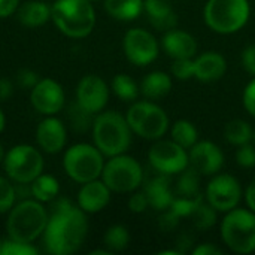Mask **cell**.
<instances>
[{"label":"cell","mask_w":255,"mask_h":255,"mask_svg":"<svg viewBox=\"0 0 255 255\" xmlns=\"http://www.w3.org/2000/svg\"><path fill=\"white\" fill-rule=\"evenodd\" d=\"M87 232L85 212L67 199H58L52 203V215L43 232V244L49 254H73L81 248Z\"/></svg>","instance_id":"cell-1"},{"label":"cell","mask_w":255,"mask_h":255,"mask_svg":"<svg viewBox=\"0 0 255 255\" xmlns=\"http://www.w3.org/2000/svg\"><path fill=\"white\" fill-rule=\"evenodd\" d=\"M131 133L133 130L130 128L126 117L114 111L102 112L93 123L94 145L108 157L124 154L130 148Z\"/></svg>","instance_id":"cell-2"},{"label":"cell","mask_w":255,"mask_h":255,"mask_svg":"<svg viewBox=\"0 0 255 255\" xmlns=\"http://www.w3.org/2000/svg\"><path fill=\"white\" fill-rule=\"evenodd\" d=\"M51 19L69 37H85L96 25V12L90 0H55Z\"/></svg>","instance_id":"cell-3"},{"label":"cell","mask_w":255,"mask_h":255,"mask_svg":"<svg viewBox=\"0 0 255 255\" xmlns=\"http://www.w3.org/2000/svg\"><path fill=\"white\" fill-rule=\"evenodd\" d=\"M48 220L46 211L40 202L36 199L21 200L10 209L6 221V232L13 241L31 244L45 232Z\"/></svg>","instance_id":"cell-4"},{"label":"cell","mask_w":255,"mask_h":255,"mask_svg":"<svg viewBox=\"0 0 255 255\" xmlns=\"http://www.w3.org/2000/svg\"><path fill=\"white\" fill-rule=\"evenodd\" d=\"M250 13L248 0H208L203 9L206 25L220 34H232L244 28Z\"/></svg>","instance_id":"cell-5"},{"label":"cell","mask_w":255,"mask_h":255,"mask_svg":"<svg viewBox=\"0 0 255 255\" xmlns=\"http://www.w3.org/2000/svg\"><path fill=\"white\" fill-rule=\"evenodd\" d=\"M221 238L229 250L236 254L255 251V212L235 208L227 212L221 223Z\"/></svg>","instance_id":"cell-6"},{"label":"cell","mask_w":255,"mask_h":255,"mask_svg":"<svg viewBox=\"0 0 255 255\" xmlns=\"http://www.w3.org/2000/svg\"><path fill=\"white\" fill-rule=\"evenodd\" d=\"M63 166L69 178H72L75 182L85 184L102 176L105 161L103 154L97 146L76 143L66 151Z\"/></svg>","instance_id":"cell-7"},{"label":"cell","mask_w":255,"mask_h":255,"mask_svg":"<svg viewBox=\"0 0 255 255\" xmlns=\"http://www.w3.org/2000/svg\"><path fill=\"white\" fill-rule=\"evenodd\" d=\"M126 120L133 133L148 140H157L169 130L167 114L149 100L134 102L128 108Z\"/></svg>","instance_id":"cell-8"},{"label":"cell","mask_w":255,"mask_h":255,"mask_svg":"<svg viewBox=\"0 0 255 255\" xmlns=\"http://www.w3.org/2000/svg\"><path fill=\"white\" fill-rule=\"evenodd\" d=\"M102 181L115 193H131L143 182V170L137 160L130 155H115L105 164Z\"/></svg>","instance_id":"cell-9"},{"label":"cell","mask_w":255,"mask_h":255,"mask_svg":"<svg viewBox=\"0 0 255 255\" xmlns=\"http://www.w3.org/2000/svg\"><path fill=\"white\" fill-rule=\"evenodd\" d=\"M6 175L15 182H33L43 172V158L31 145H16L4 155Z\"/></svg>","instance_id":"cell-10"},{"label":"cell","mask_w":255,"mask_h":255,"mask_svg":"<svg viewBox=\"0 0 255 255\" xmlns=\"http://www.w3.org/2000/svg\"><path fill=\"white\" fill-rule=\"evenodd\" d=\"M148 160L155 172L178 175L188 167V152L173 140H158L148 152Z\"/></svg>","instance_id":"cell-11"},{"label":"cell","mask_w":255,"mask_h":255,"mask_svg":"<svg viewBox=\"0 0 255 255\" xmlns=\"http://www.w3.org/2000/svg\"><path fill=\"white\" fill-rule=\"evenodd\" d=\"M209 205H212L218 212H229L242 200V187L239 181L227 173L214 175L206 187V196Z\"/></svg>","instance_id":"cell-12"},{"label":"cell","mask_w":255,"mask_h":255,"mask_svg":"<svg viewBox=\"0 0 255 255\" xmlns=\"http://www.w3.org/2000/svg\"><path fill=\"white\" fill-rule=\"evenodd\" d=\"M127 60L136 66H148L158 57L157 39L143 28H130L123 39Z\"/></svg>","instance_id":"cell-13"},{"label":"cell","mask_w":255,"mask_h":255,"mask_svg":"<svg viewBox=\"0 0 255 255\" xmlns=\"http://www.w3.org/2000/svg\"><path fill=\"white\" fill-rule=\"evenodd\" d=\"M64 91L63 87L54 79H40L30 94V102L33 108L43 115H55L64 106Z\"/></svg>","instance_id":"cell-14"},{"label":"cell","mask_w":255,"mask_h":255,"mask_svg":"<svg viewBox=\"0 0 255 255\" xmlns=\"http://www.w3.org/2000/svg\"><path fill=\"white\" fill-rule=\"evenodd\" d=\"M188 161L202 176H214L224 166V154L217 143L202 140L190 148Z\"/></svg>","instance_id":"cell-15"},{"label":"cell","mask_w":255,"mask_h":255,"mask_svg":"<svg viewBox=\"0 0 255 255\" xmlns=\"http://www.w3.org/2000/svg\"><path fill=\"white\" fill-rule=\"evenodd\" d=\"M109 100V88L97 75L84 76L76 88V102L91 114L103 111Z\"/></svg>","instance_id":"cell-16"},{"label":"cell","mask_w":255,"mask_h":255,"mask_svg":"<svg viewBox=\"0 0 255 255\" xmlns=\"http://www.w3.org/2000/svg\"><path fill=\"white\" fill-rule=\"evenodd\" d=\"M161 46L164 52L176 58H194L197 52V40L193 34L188 31L179 30V28H170L164 33L161 39Z\"/></svg>","instance_id":"cell-17"},{"label":"cell","mask_w":255,"mask_h":255,"mask_svg":"<svg viewBox=\"0 0 255 255\" xmlns=\"http://www.w3.org/2000/svg\"><path fill=\"white\" fill-rule=\"evenodd\" d=\"M36 139H37L39 146L45 152L55 154L64 148L67 131H66L64 124L60 120L51 117V118L40 121L36 130Z\"/></svg>","instance_id":"cell-18"},{"label":"cell","mask_w":255,"mask_h":255,"mask_svg":"<svg viewBox=\"0 0 255 255\" xmlns=\"http://www.w3.org/2000/svg\"><path fill=\"white\" fill-rule=\"evenodd\" d=\"M111 202L109 187L99 179L85 182L78 193V206L88 214L103 211Z\"/></svg>","instance_id":"cell-19"},{"label":"cell","mask_w":255,"mask_h":255,"mask_svg":"<svg viewBox=\"0 0 255 255\" xmlns=\"http://www.w3.org/2000/svg\"><path fill=\"white\" fill-rule=\"evenodd\" d=\"M143 193L151 208L160 212L167 211L175 199V193L170 188V175L157 172V175L146 179Z\"/></svg>","instance_id":"cell-20"},{"label":"cell","mask_w":255,"mask_h":255,"mask_svg":"<svg viewBox=\"0 0 255 255\" xmlns=\"http://www.w3.org/2000/svg\"><path fill=\"white\" fill-rule=\"evenodd\" d=\"M227 70L226 58L215 51H208L194 58V78L200 82H214L224 76Z\"/></svg>","instance_id":"cell-21"},{"label":"cell","mask_w":255,"mask_h":255,"mask_svg":"<svg viewBox=\"0 0 255 255\" xmlns=\"http://www.w3.org/2000/svg\"><path fill=\"white\" fill-rule=\"evenodd\" d=\"M143 10L146 12L149 22L160 31L175 28L178 24V16L167 0H145Z\"/></svg>","instance_id":"cell-22"},{"label":"cell","mask_w":255,"mask_h":255,"mask_svg":"<svg viewBox=\"0 0 255 255\" xmlns=\"http://www.w3.org/2000/svg\"><path fill=\"white\" fill-rule=\"evenodd\" d=\"M16 18L25 27H40L51 18V7L43 1L30 0L22 6H18Z\"/></svg>","instance_id":"cell-23"},{"label":"cell","mask_w":255,"mask_h":255,"mask_svg":"<svg viewBox=\"0 0 255 255\" xmlns=\"http://www.w3.org/2000/svg\"><path fill=\"white\" fill-rule=\"evenodd\" d=\"M172 90V78L166 72H151L148 73L140 84L142 94L149 100H157L167 96Z\"/></svg>","instance_id":"cell-24"},{"label":"cell","mask_w":255,"mask_h":255,"mask_svg":"<svg viewBox=\"0 0 255 255\" xmlns=\"http://www.w3.org/2000/svg\"><path fill=\"white\" fill-rule=\"evenodd\" d=\"M106 12L120 21L136 19L143 10L142 0H105Z\"/></svg>","instance_id":"cell-25"},{"label":"cell","mask_w":255,"mask_h":255,"mask_svg":"<svg viewBox=\"0 0 255 255\" xmlns=\"http://www.w3.org/2000/svg\"><path fill=\"white\" fill-rule=\"evenodd\" d=\"M200 173L188 164L181 173L179 179L176 182V191L175 196L179 197H187V199H194L202 196L200 193Z\"/></svg>","instance_id":"cell-26"},{"label":"cell","mask_w":255,"mask_h":255,"mask_svg":"<svg viewBox=\"0 0 255 255\" xmlns=\"http://www.w3.org/2000/svg\"><path fill=\"white\" fill-rule=\"evenodd\" d=\"M226 140L235 146H241L245 143H250L254 139V128L250 126V123L236 118L227 123L226 130H224Z\"/></svg>","instance_id":"cell-27"},{"label":"cell","mask_w":255,"mask_h":255,"mask_svg":"<svg viewBox=\"0 0 255 255\" xmlns=\"http://www.w3.org/2000/svg\"><path fill=\"white\" fill-rule=\"evenodd\" d=\"M31 185V193L33 197L37 202H52L55 200L57 194H58V182L54 176L51 175H43L40 173L33 182H30Z\"/></svg>","instance_id":"cell-28"},{"label":"cell","mask_w":255,"mask_h":255,"mask_svg":"<svg viewBox=\"0 0 255 255\" xmlns=\"http://www.w3.org/2000/svg\"><path fill=\"white\" fill-rule=\"evenodd\" d=\"M172 140L185 149H190L199 142V131L188 120H178L172 127Z\"/></svg>","instance_id":"cell-29"},{"label":"cell","mask_w":255,"mask_h":255,"mask_svg":"<svg viewBox=\"0 0 255 255\" xmlns=\"http://www.w3.org/2000/svg\"><path fill=\"white\" fill-rule=\"evenodd\" d=\"M112 91L115 93L117 97H120L123 102H133L139 96V87L136 81L126 75V73H118L112 79Z\"/></svg>","instance_id":"cell-30"},{"label":"cell","mask_w":255,"mask_h":255,"mask_svg":"<svg viewBox=\"0 0 255 255\" xmlns=\"http://www.w3.org/2000/svg\"><path fill=\"white\" fill-rule=\"evenodd\" d=\"M105 247L111 253H120L124 251L128 244H130V233L124 226H112L106 230L105 238H103Z\"/></svg>","instance_id":"cell-31"},{"label":"cell","mask_w":255,"mask_h":255,"mask_svg":"<svg viewBox=\"0 0 255 255\" xmlns=\"http://www.w3.org/2000/svg\"><path fill=\"white\" fill-rule=\"evenodd\" d=\"M193 220V224L196 229L199 230H208L211 227H214L217 224V218H218V211L208 203V200H203L196 211L191 214L190 217Z\"/></svg>","instance_id":"cell-32"},{"label":"cell","mask_w":255,"mask_h":255,"mask_svg":"<svg viewBox=\"0 0 255 255\" xmlns=\"http://www.w3.org/2000/svg\"><path fill=\"white\" fill-rule=\"evenodd\" d=\"M94 114L88 112L87 109H84L78 102H73L69 108H67V118L72 124V127L76 131H85L94 121H91V117Z\"/></svg>","instance_id":"cell-33"},{"label":"cell","mask_w":255,"mask_h":255,"mask_svg":"<svg viewBox=\"0 0 255 255\" xmlns=\"http://www.w3.org/2000/svg\"><path fill=\"white\" fill-rule=\"evenodd\" d=\"M37 250L34 247H31L30 244L25 242H19V241H13V239H7L3 242L0 255H36Z\"/></svg>","instance_id":"cell-34"},{"label":"cell","mask_w":255,"mask_h":255,"mask_svg":"<svg viewBox=\"0 0 255 255\" xmlns=\"http://www.w3.org/2000/svg\"><path fill=\"white\" fill-rule=\"evenodd\" d=\"M172 75L179 81L194 78V58H176L172 63Z\"/></svg>","instance_id":"cell-35"},{"label":"cell","mask_w":255,"mask_h":255,"mask_svg":"<svg viewBox=\"0 0 255 255\" xmlns=\"http://www.w3.org/2000/svg\"><path fill=\"white\" fill-rule=\"evenodd\" d=\"M15 200V187L6 178L0 176V214L10 211L13 208Z\"/></svg>","instance_id":"cell-36"},{"label":"cell","mask_w":255,"mask_h":255,"mask_svg":"<svg viewBox=\"0 0 255 255\" xmlns=\"http://www.w3.org/2000/svg\"><path fill=\"white\" fill-rule=\"evenodd\" d=\"M236 163L242 169H251L255 166V146L250 143L238 146L236 152Z\"/></svg>","instance_id":"cell-37"},{"label":"cell","mask_w":255,"mask_h":255,"mask_svg":"<svg viewBox=\"0 0 255 255\" xmlns=\"http://www.w3.org/2000/svg\"><path fill=\"white\" fill-rule=\"evenodd\" d=\"M242 102H244V108L247 109V112L255 118V76L245 87Z\"/></svg>","instance_id":"cell-38"},{"label":"cell","mask_w":255,"mask_h":255,"mask_svg":"<svg viewBox=\"0 0 255 255\" xmlns=\"http://www.w3.org/2000/svg\"><path fill=\"white\" fill-rule=\"evenodd\" d=\"M39 81L40 79H39L37 73L33 72V70H30V69H21L16 73V82L22 88H33Z\"/></svg>","instance_id":"cell-39"},{"label":"cell","mask_w":255,"mask_h":255,"mask_svg":"<svg viewBox=\"0 0 255 255\" xmlns=\"http://www.w3.org/2000/svg\"><path fill=\"white\" fill-rule=\"evenodd\" d=\"M149 206V202L146 199V194L143 191L140 193H134L130 200H128V209L134 214H142L146 211V208Z\"/></svg>","instance_id":"cell-40"},{"label":"cell","mask_w":255,"mask_h":255,"mask_svg":"<svg viewBox=\"0 0 255 255\" xmlns=\"http://www.w3.org/2000/svg\"><path fill=\"white\" fill-rule=\"evenodd\" d=\"M242 67L250 73L255 76V45H248L241 55Z\"/></svg>","instance_id":"cell-41"},{"label":"cell","mask_w":255,"mask_h":255,"mask_svg":"<svg viewBox=\"0 0 255 255\" xmlns=\"http://www.w3.org/2000/svg\"><path fill=\"white\" fill-rule=\"evenodd\" d=\"M179 220H181V218H179L175 212H172L170 209H167V211H163V215L160 217L158 226H160L164 232H170V230H173V229L178 226Z\"/></svg>","instance_id":"cell-42"},{"label":"cell","mask_w":255,"mask_h":255,"mask_svg":"<svg viewBox=\"0 0 255 255\" xmlns=\"http://www.w3.org/2000/svg\"><path fill=\"white\" fill-rule=\"evenodd\" d=\"M194 255H221L223 250L217 247L215 244H200L193 250Z\"/></svg>","instance_id":"cell-43"},{"label":"cell","mask_w":255,"mask_h":255,"mask_svg":"<svg viewBox=\"0 0 255 255\" xmlns=\"http://www.w3.org/2000/svg\"><path fill=\"white\" fill-rule=\"evenodd\" d=\"M19 0H0V18L12 15L18 9Z\"/></svg>","instance_id":"cell-44"},{"label":"cell","mask_w":255,"mask_h":255,"mask_svg":"<svg viewBox=\"0 0 255 255\" xmlns=\"http://www.w3.org/2000/svg\"><path fill=\"white\" fill-rule=\"evenodd\" d=\"M13 93V84L7 78H0V103L6 102Z\"/></svg>","instance_id":"cell-45"},{"label":"cell","mask_w":255,"mask_h":255,"mask_svg":"<svg viewBox=\"0 0 255 255\" xmlns=\"http://www.w3.org/2000/svg\"><path fill=\"white\" fill-rule=\"evenodd\" d=\"M245 202H247L248 209L255 212V179L245 190Z\"/></svg>","instance_id":"cell-46"},{"label":"cell","mask_w":255,"mask_h":255,"mask_svg":"<svg viewBox=\"0 0 255 255\" xmlns=\"http://www.w3.org/2000/svg\"><path fill=\"white\" fill-rule=\"evenodd\" d=\"M4 123H6V120H4L3 111L0 109V133H1V131H3V128H4Z\"/></svg>","instance_id":"cell-47"},{"label":"cell","mask_w":255,"mask_h":255,"mask_svg":"<svg viewBox=\"0 0 255 255\" xmlns=\"http://www.w3.org/2000/svg\"><path fill=\"white\" fill-rule=\"evenodd\" d=\"M91 255H109L111 254V251H103V250H96V251H93V253H90Z\"/></svg>","instance_id":"cell-48"},{"label":"cell","mask_w":255,"mask_h":255,"mask_svg":"<svg viewBox=\"0 0 255 255\" xmlns=\"http://www.w3.org/2000/svg\"><path fill=\"white\" fill-rule=\"evenodd\" d=\"M4 160V149H3V146L0 145V163Z\"/></svg>","instance_id":"cell-49"},{"label":"cell","mask_w":255,"mask_h":255,"mask_svg":"<svg viewBox=\"0 0 255 255\" xmlns=\"http://www.w3.org/2000/svg\"><path fill=\"white\" fill-rule=\"evenodd\" d=\"M1 245H3V241L0 239V250H1Z\"/></svg>","instance_id":"cell-50"},{"label":"cell","mask_w":255,"mask_h":255,"mask_svg":"<svg viewBox=\"0 0 255 255\" xmlns=\"http://www.w3.org/2000/svg\"><path fill=\"white\" fill-rule=\"evenodd\" d=\"M254 140H255V130H254Z\"/></svg>","instance_id":"cell-51"}]
</instances>
